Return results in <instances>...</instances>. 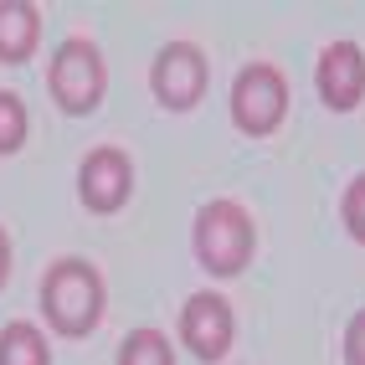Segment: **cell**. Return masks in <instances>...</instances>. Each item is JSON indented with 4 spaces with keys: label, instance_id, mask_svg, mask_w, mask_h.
<instances>
[{
    "label": "cell",
    "instance_id": "cell-8",
    "mask_svg": "<svg viewBox=\"0 0 365 365\" xmlns=\"http://www.w3.org/2000/svg\"><path fill=\"white\" fill-rule=\"evenodd\" d=\"M319 98L329 108H355L365 98V57L355 41H329L319 57Z\"/></svg>",
    "mask_w": 365,
    "mask_h": 365
},
{
    "label": "cell",
    "instance_id": "cell-5",
    "mask_svg": "<svg viewBox=\"0 0 365 365\" xmlns=\"http://www.w3.org/2000/svg\"><path fill=\"white\" fill-rule=\"evenodd\" d=\"M150 83H155V98L170 103V108H190L206 93V57L201 46L190 41H170L160 46V57L150 67Z\"/></svg>",
    "mask_w": 365,
    "mask_h": 365
},
{
    "label": "cell",
    "instance_id": "cell-9",
    "mask_svg": "<svg viewBox=\"0 0 365 365\" xmlns=\"http://www.w3.org/2000/svg\"><path fill=\"white\" fill-rule=\"evenodd\" d=\"M41 16L31 0H0V62H26L36 52Z\"/></svg>",
    "mask_w": 365,
    "mask_h": 365
},
{
    "label": "cell",
    "instance_id": "cell-4",
    "mask_svg": "<svg viewBox=\"0 0 365 365\" xmlns=\"http://www.w3.org/2000/svg\"><path fill=\"white\" fill-rule=\"evenodd\" d=\"M288 108V83L273 62H247L232 83V118L247 134H267L278 129V118Z\"/></svg>",
    "mask_w": 365,
    "mask_h": 365
},
{
    "label": "cell",
    "instance_id": "cell-10",
    "mask_svg": "<svg viewBox=\"0 0 365 365\" xmlns=\"http://www.w3.org/2000/svg\"><path fill=\"white\" fill-rule=\"evenodd\" d=\"M0 365H52V350L31 319H11L0 329Z\"/></svg>",
    "mask_w": 365,
    "mask_h": 365
},
{
    "label": "cell",
    "instance_id": "cell-2",
    "mask_svg": "<svg viewBox=\"0 0 365 365\" xmlns=\"http://www.w3.org/2000/svg\"><path fill=\"white\" fill-rule=\"evenodd\" d=\"M252 216L242 211L237 201H206L196 216V257L211 267V273H242L252 257Z\"/></svg>",
    "mask_w": 365,
    "mask_h": 365
},
{
    "label": "cell",
    "instance_id": "cell-11",
    "mask_svg": "<svg viewBox=\"0 0 365 365\" xmlns=\"http://www.w3.org/2000/svg\"><path fill=\"white\" fill-rule=\"evenodd\" d=\"M118 365H175V355H170V339L160 329H134L118 350Z\"/></svg>",
    "mask_w": 365,
    "mask_h": 365
},
{
    "label": "cell",
    "instance_id": "cell-12",
    "mask_svg": "<svg viewBox=\"0 0 365 365\" xmlns=\"http://www.w3.org/2000/svg\"><path fill=\"white\" fill-rule=\"evenodd\" d=\"M26 129H31L26 103H21L11 88H0V155L21 150V144H26Z\"/></svg>",
    "mask_w": 365,
    "mask_h": 365
},
{
    "label": "cell",
    "instance_id": "cell-14",
    "mask_svg": "<svg viewBox=\"0 0 365 365\" xmlns=\"http://www.w3.org/2000/svg\"><path fill=\"white\" fill-rule=\"evenodd\" d=\"M345 360L350 365H365V309L350 319V329H345Z\"/></svg>",
    "mask_w": 365,
    "mask_h": 365
},
{
    "label": "cell",
    "instance_id": "cell-6",
    "mask_svg": "<svg viewBox=\"0 0 365 365\" xmlns=\"http://www.w3.org/2000/svg\"><path fill=\"white\" fill-rule=\"evenodd\" d=\"M232 334H237V319H232V304L222 294H190L185 299V309H180V339L190 345V355L222 360L232 350Z\"/></svg>",
    "mask_w": 365,
    "mask_h": 365
},
{
    "label": "cell",
    "instance_id": "cell-1",
    "mask_svg": "<svg viewBox=\"0 0 365 365\" xmlns=\"http://www.w3.org/2000/svg\"><path fill=\"white\" fill-rule=\"evenodd\" d=\"M41 309H46V319H52V329H62L72 339L88 334L98 324V314H103L98 267L88 257H57L46 267V278H41Z\"/></svg>",
    "mask_w": 365,
    "mask_h": 365
},
{
    "label": "cell",
    "instance_id": "cell-13",
    "mask_svg": "<svg viewBox=\"0 0 365 365\" xmlns=\"http://www.w3.org/2000/svg\"><path fill=\"white\" fill-rule=\"evenodd\" d=\"M345 227L365 242V175H355L345 185Z\"/></svg>",
    "mask_w": 365,
    "mask_h": 365
},
{
    "label": "cell",
    "instance_id": "cell-3",
    "mask_svg": "<svg viewBox=\"0 0 365 365\" xmlns=\"http://www.w3.org/2000/svg\"><path fill=\"white\" fill-rule=\"evenodd\" d=\"M46 83H52V98L67 113H88L93 103L103 98V52L88 36L62 41L57 57H52V72H46Z\"/></svg>",
    "mask_w": 365,
    "mask_h": 365
},
{
    "label": "cell",
    "instance_id": "cell-7",
    "mask_svg": "<svg viewBox=\"0 0 365 365\" xmlns=\"http://www.w3.org/2000/svg\"><path fill=\"white\" fill-rule=\"evenodd\" d=\"M78 190L93 211H118L134 190V165L118 144H98V150L83 155V170H78Z\"/></svg>",
    "mask_w": 365,
    "mask_h": 365
},
{
    "label": "cell",
    "instance_id": "cell-15",
    "mask_svg": "<svg viewBox=\"0 0 365 365\" xmlns=\"http://www.w3.org/2000/svg\"><path fill=\"white\" fill-rule=\"evenodd\" d=\"M6 273H11V237L0 227V283H6Z\"/></svg>",
    "mask_w": 365,
    "mask_h": 365
}]
</instances>
